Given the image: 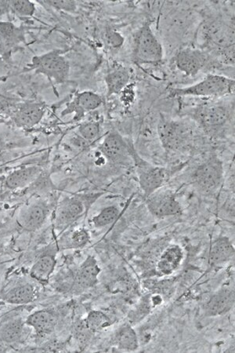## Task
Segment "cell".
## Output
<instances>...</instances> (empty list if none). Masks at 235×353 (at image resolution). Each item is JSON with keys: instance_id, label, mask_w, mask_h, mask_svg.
<instances>
[{"instance_id": "1", "label": "cell", "mask_w": 235, "mask_h": 353, "mask_svg": "<svg viewBox=\"0 0 235 353\" xmlns=\"http://www.w3.org/2000/svg\"><path fill=\"white\" fill-rule=\"evenodd\" d=\"M234 80L219 75L210 74L202 81L184 88L171 90V97L221 98L232 94Z\"/></svg>"}, {"instance_id": "2", "label": "cell", "mask_w": 235, "mask_h": 353, "mask_svg": "<svg viewBox=\"0 0 235 353\" xmlns=\"http://www.w3.org/2000/svg\"><path fill=\"white\" fill-rule=\"evenodd\" d=\"M158 133L163 147L169 152H184L191 146L193 132L191 127L181 120L161 117L158 122Z\"/></svg>"}, {"instance_id": "3", "label": "cell", "mask_w": 235, "mask_h": 353, "mask_svg": "<svg viewBox=\"0 0 235 353\" xmlns=\"http://www.w3.org/2000/svg\"><path fill=\"white\" fill-rule=\"evenodd\" d=\"M223 164L221 159L212 156L202 163L191 175V183L203 196L215 194L223 183Z\"/></svg>"}, {"instance_id": "4", "label": "cell", "mask_w": 235, "mask_h": 353, "mask_svg": "<svg viewBox=\"0 0 235 353\" xmlns=\"http://www.w3.org/2000/svg\"><path fill=\"white\" fill-rule=\"evenodd\" d=\"M131 157L136 168L138 183L144 198L162 189L169 178V170L154 166L139 156L135 148L131 147Z\"/></svg>"}, {"instance_id": "5", "label": "cell", "mask_w": 235, "mask_h": 353, "mask_svg": "<svg viewBox=\"0 0 235 353\" xmlns=\"http://www.w3.org/2000/svg\"><path fill=\"white\" fill-rule=\"evenodd\" d=\"M163 47L151 25L146 23L138 30L133 44V61L138 64H157L163 61Z\"/></svg>"}, {"instance_id": "6", "label": "cell", "mask_w": 235, "mask_h": 353, "mask_svg": "<svg viewBox=\"0 0 235 353\" xmlns=\"http://www.w3.org/2000/svg\"><path fill=\"white\" fill-rule=\"evenodd\" d=\"M31 64L30 69L37 73L45 75L51 80H55L57 83H65L70 73V64L57 51L36 56Z\"/></svg>"}, {"instance_id": "7", "label": "cell", "mask_w": 235, "mask_h": 353, "mask_svg": "<svg viewBox=\"0 0 235 353\" xmlns=\"http://www.w3.org/2000/svg\"><path fill=\"white\" fill-rule=\"evenodd\" d=\"M232 106L211 103L200 106L194 112V118L208 133H217L231 119Z\"/></svg>"}, {"instance_id": "8", "label": "cell", "mask_w": 235, "mask_h": 353, "mask_svg": "<svg viewBox=\"0 0 235 353\" xmlns=\"http://www.w3.org/2000/svg\"><path fill=\"white\" fill-rule=\"evenodd\" d=\"M131 147L130 142L113 131L107 135L99 149L107 161L126 167L133 163Z\"/></svg>"}, {"instance_id": "9", "label": "cell", "mask_w": 235, "mask_h": 353, "mask_svg": "<svg viewBox=\"0 0 235 353\" xmlns=\"http://www.w3.org/2000/svg\"><path fill=\"white\" fill-rule=\"evenodd\" d=\"M149 212L156 218L163 219L180 215L183 207L173 191L160 189L146 198Z\"/></svg>"}, {"instance_id": "10", "label": "cell", "mask_w": 235, "mask_h": 353, "mask_svg": "<svg viewBox=\"0 0 235 353\" xmlns=\"http://www.w3.org/2000/svg\"><path fill=\"white\" fill-rule=\"evenodd\" d=\"M201 35L206 47L223 50L234 45V29L220 20L206 21L202 26Z\"/></svg>"}, {"instance_id": "11", "label": "cell", "mask_w": 235, "mask_h": 353, "mask_svg": "<svg viewBox=\"0 0 235 353\" xmlns=\"http://www.w3.org/2000/svg\"><path fill=\"white\" fill-rule=\"evenodd\" d=\"M85 211V202L82 197L72 196L64 199L59 205L55 216V227L62 232L81 218Z\"/></svg>"}, {"instance_id": "12", "label": "cell", "mask_w": 235, "mask_h": 353, "mask_svg": "<svg viewBox=\"0 0 235 353\" xmlns=\"http://www.w3.org/2000/svg\"><path fill=\"white\" fill-rule=\"evenodd\" d=\"M49 213L46 202L37 201L21 208L17 217L19 226L25 232L34 233L44 226Z\"/></svg>"}, {"instance_id": "13", "label": "cell", "mask_w": 235, "mask_h": 353, "mask_svg": "<svg viewBox=\"0 0 235 353\" xmlns=\"http://www.w3.org/2000/svg\"><path fill=\"white\" fill-rule=\"evenodd\" d=\"M209 55L206 51L185 48L175 57L176 68L186 77H195L206 66Z\"/></svg>"}, {"instance_id": "14", "label": "cell", "mask_w": 235, "mask_h": 353, "mask_svg": "<svg viewBox=\"0 0 235 353\" xmlns=\"http://www.w3.org/2000/svg\"><path fill=\"white\" fill-rule=\"evenodd\" d=\"M58 248L55 244L47 246L30 270L33 279L41 283H46L55 270Z\"/></svg>"}, {"instance_id": "15", "label": "cell", "mask_w": 235, "mask_h": 353, "mask_svg": "<svg viewBox=\"0 0 235 353\" xmlns=\"http://www.w3.org/2000/svg\"><path fill=\"white\" fill-rule=\"evenodd\" d=\"M45 112V105L42 103L21 104L14 112L13 120L18 127L29 129L40 124L44 116Z\"/></svg>"}, {"instance_id": "16", "label": "cell", "mask_w": 235, "mask_h": 353, "mask_svg": "<svg viewBox=\"0 0 235 353\" xmlns=\"http://www.w3.org/2000/svg\"><path fill=\"white\" fill-rule=\"evenodd\" d=\"M234 304V291L231 286L226 285L213 293L204 306L208 317H217L227 313Z\"/></svg>"}, {"instance_id": "17", "label": "cell", "mask_w": 235, "mask_h": 353, "mask_svg": "<svg viewBox=\"0 0 235 353\" xmlns=\"http://www.w3.org/2000/svg\"><path fill=\"white\" fill-rule=\"evenodd\" d=\"M184 259V252L179 245L169 246L165 249L157 261L156 272L159 277L173 275L180 268Z\"/></svg>"}, {"instance_id": "18", "label": "cell", "mask_w": 235, "mask_h": 353, "mask_svg": "<svg viewBox=\"0 0 235 353\" xmlns=\"http://www.w3.org/2000/svg\"><path fill=\"white\" fill-rule=\"evenodd\" d=\"M101 270L94 256L89 255L79 267L74 276V285L81 290L92 288L98 285Z\"/></svg>"}, {"instance_id": "19", "label": "cell", "mask_w": 235, "mask_h": 353, "mask_svg": "<svg viewBox=\"0 0 235 353\" xmlns=\"http://www.w3.org/2000/svg\"><path fill=\"white\" fill-rule=\"evenodd\" d=\"M234 255L232 240L227 237H219L213 240L209 254V263L212 268L225 265Z\"/></svg>"}, {"instance_id": "20", "label": "cell", "mask_w": 235, "mask_h": 353, "mask_svg": "<svg viewBox=\"0 0 235 353\" xmlns=\"http://www.w3.org/2000/svg\"><path fill=\"white\" fill-rule=\"evenodd\" d=\"M42 169L38 166H30L24 168L14 170L8 175L5 185L10 189H20L33 183L40 178Z\"/></svg>"}, {"instance_id": "21", "label": "cell", "mask_w": 235, "mask_h": 353, "mask_svg": "<svg viewBox=\"0 0 235 353\" xmlns=\"http://www.w3.org/2000/svg\"><path fill=\"white\" fill-rule=\"evenodd\" d=\"M103 99L94 92H80L76 95L72 103L62 112V115L76 112L78 116H82L85 112H92L98 109L103 104Z\"/></svg>"}, {"instance_id": "22", "label": "cell", "mask_w": 235, "mask_h": 353, "mask_svg": "<svg viewBox=\"0 0 235 353\" xmlns=\"http://www.w3.org/2000/svg\"><path fill=\"white\" fill-rule=\"evenodd\" d=\"M25 325L33 328L37 334L51 335L56 328L57 317L50 310L42 309L29 315Z\"/></svg>"}, {"instance_id": "23", "label": "cell", "mask_w": 235, "mask_h": 353, "mask_svg": "<svg viewBox=\"0 0 235 353\" xmlns=\"http://www.w3.org/2000/svg\"><path fill=\"white\" fill-rule=\"evenodd\" d=\"M131 74L127 68L118 66L111 69L105 77L107 96L120 94L130 83Z\"/></svg>"}, {"instance_id": "24", "label": "cell", "mask_w": 235, "mask_h": 353, "mask_svg": "<svg viewBox=\"0 0 235 353\" xmlns=\"http://www.w3.org/2000/svg\"><path fill=\"white\" fill-rule=\"evenodd\" d=\"M112 342L118 349L122 351L135 352L139 348L137 334L133 325L128 322L115 331Z\"/></svg>"}, {"instance_id": "25", "label": "cell", "mask_w": 235, "mask_h": 353, "mask_svg": "<svg viewBox=\"0 0 235 353\" xmlns=\"http://www.w3.org/2000/svg\"><path fill=\"white\" fill-rule=\"evenodd\" d=\"M37 297V291L30 283L16 286L3 294V300L9 304H25L33 302Z\"/></svg>"}, {"instance_id": "26", "label": "cell", "mask_w": 235, "mask_h": 353, "mask_svg": "<svg viewBox=\"0 0 235 353\" xmlns=\"http://www.w3.org/2000/svg\"><path fill=\"white\" fill-rule=\"evenodd\" d=\"M25 321L21 318L13 319L0 328V340L7 344L18 341L25 330Z\"/></svg>"}, {"instance_id": "27", "label": "cell", "mask_w": 235, "mask_h": 353, "mask_svg": "<svg viewBox=\"0 0 235 353\" xmlns=\"http://www.w3.org/2000/svg\"><path fill=\"white\" fill-rule=\"evenodd\" d=\"M154 308L152 302V293L142 298L135 307L131 309L128 315V323L131 325H136L148 317L151 313L152 309Z\"/></svg>"}, {"instance_id": "28", "label": "cell", "mask_w": 235, "mask_h": 353, "mask_svg": "<svg viewBox=\"0 0 235 353\" xmlns=\"http://www.w3.org/2000/svg\"><path fill=\"white\" fill-rule=\"evenodd\" d=\"M83 321L85 327L92 333L100 332V331L108 328L113 324L108 315L98 311V310L90 311Z\"/></svg>"}, {"instance_id": "29", "label": "cell", "mask_w": 235, "mask_h": 353, "mask_svg": "<svg viewBox=\"0 0 235 353\" xmlns=\"http://www.w3.org/2000/svg\"><path fill=\"white\" fill-rule=\"evenodd\" d=\"M24 39L23 31L10 23H0V41L4 47L18 44Z\"/></svg>"}, {"instance_id": "30", "label": "cell", "mask_w": 235, "mask_h": 353, "mask_svg": "<svg viewBox=\"0 0 235 353\" xmlns=\"http://www.w3.org/2000/svg\"><path fill=\"white\" fill-rule=\"evenodd\" d=\"M120 215V211L116 206L111 205L101 210L92 218V224L96 228H102L113 224Z\"/></svg>"}, {"instance_id": "31", "label": "cell", "mask_w": 235, "mask_h": 353, "mask_svg": "<svg viewBox=\"0 0 235 353\" xmlns=\"http://www.w3.org/2000/svg\"><path fill=\"white\" fill-rule=\"evenodd\" d=\"M80 138L87 143H92L97 140L100 133V125L98 122L89 121L83 122L78 129Z\"/></svg>"}, {"instance_id": "32", "label": "cell", "mask_w": 235, "mask_h": 353, "mask_svg": "<svg viewBox=\"0 0 235 353\" xmlns=\"http://www.w3.org/2000/svg\"><path fill=\"white\" fill-rule=\"evenodd\" d=\"M90 241V235L87 229L78 228L70 235L67 241L68 248L79 249L85 247Z\"/></svg>"}, {"instance_id": "33", "label": "cell", "mask_w": 235, "mask_h": 353, "mask_svg": "<svg viewBox=\"0 0 235 353\" xmlns=\"http://www.w3.org/2000/svg\"><path fill=\"white\" fill-rule=\"evenodd\" d=\"M146 285L152 293L160 294L163 298L172 296L175 290L174 283L169 280L149 281Z\"/></svg>"}, {"instance_id": "34", "label": "cell", "mask_w": 235, "mask_h": 353, "mask_svg": "<svg viewBox=\"0 0 235 353\" xmlns=\"http://www.w3.org/2000/svg\"><path fill=\"white\" fill-rule=\"evenodd\" d=\"M8 5L12 12L20 17H31L36 12L35 5L30 1H10Z\"/></svg>"}, {"instance_id": "35", "label": "cell", "mask_w": 235, "mask_h": 353, "mask_svg": "<svg viewBox=\"0 0 235 353\" xmlns=\"http://www.w3.org/2000/svg\"><path fill=\"white\" fill-rule=\"evenodd\" d=\"M105 41L106 45L111 48H120L124 44V38L115 30L109 29L105 33Z\"/></svg>"}, {"instance_id": "36", "label": "cell", "mask_w": 235, "mask_h": 353, "mask_svg": "<svg viewBox=\"0 0 235 353\" xmlns=\"http://www.w3.org/2000/svg\"><path fill=\"white\" fill-rule=\"evenodd\" d=\"M46 4L58 10L73 12L77 9V3L73 1H46Z\"/></svg>"}, {"instance_id": "37", "label": "cell", "mask_w": 235, "mask_h": 353, "mask_svg": "<svg viewBox=\"0 0 235 353\" xmlns=\"http://www.w3.org/2000/svg\"><path fill=\"white\" fill-rule=\"evenodd\" d=\"M8 101L6 99H4L0 96V114L5 109H8Z\"/></svg>"}, {"instance_id": "38", "label": "cell", "mask_w": 235, "mask_h": 353, "mask_svg": "<svg viewBox=\"0 0 235 353\" xmlns=\"http://www.w3.org/2000/svg\"><path fill=\"white\" fill-rule=\"evenodd\" d=\"M3 147H4V141H3V139L1 137H0V151H2Z\"/></svg>"}, {"instance_id": "39", "label": "cell", "mask_w": 235, "mask_h": 353, "mask_svg": "<svg viewBox=\"0 0 235 353\" xmlns=\"http://www.w3.org/2000/svg\"><path fill=\"white\" fill-rule=\"evenodd\" d=\"M4 45L3 44V42L0 41V53H1L3 51Z\"/></svg>"}, {"instance_id": "40", "label": "cell", "mask_w": 235, "mask_h": 353, "mask_svg": "<svg viewBox=\"0 0 235 353\" xmlns=\"http://www.w3.org/2000/svg\"><path fill=\"white\" fill-rule=\"evenodd\" d=\"M2 250H3V244H2V242L0 241V254H1Z\"/></svg>"}]
</instances>
